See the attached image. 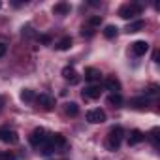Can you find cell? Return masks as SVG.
I'll return each instance as SVG.
<instances>
[{
    "instance_id": "obj_1",
    "label": "cell",
    "mask_w": 160,
    "mask_h": 160,
    "mask_svg": "<svg viewBox=\"0 0 160 160\" xmlns=\"http://www.w3.org/2000/svg\"><path fill=\"white\" fill-rule=\"evenodd\" d=\"M47 138H49V134L43 128H34L32 134H30V138H28V141H30L32 147H40V145H43L47 141Z\"/></svg>"
},
{
    "instance_id": "obj_2",
    "label": "cell",
    "mask_w": 160,
    "mask_h": 160,
    "mask_svg": "<svg viewBox=\"0 0 160 160\" xmlns=\"http://www.w3.org/2000/svg\"><path fill=\"white\" fill-rule=\"evenodd\" d=\"M141 13V6L139 4H124L121 10H119V15L122 17V19H132V17H136V15H139Z\"/></svg>"
},
{
    "instance_id": "obj_3",
    "label": "cell",
    "mask_w": 160,
    "mask_h": 160,
    "mask_svg": "<svg viewBox=\"0 0 160 160\" xmlns=\"http://www.w3.org/2000/svg\"><path fill=\"white\" fill-rule=\"evenodd\" d=\"M0 141H2V143H17L19 141V136H17L15 130L4 126V128H0Z\"/></svg>"
},
{
    "instance_id": "obj_4",
    "label": "cell",
    "mask_w": 160,
    "mask_h": 160,
    "mask_svg": "<svg viewBox=\"0 0 160 160\" xmlns=\"http://www.w3.org/2000/svg\"><path fill=\"white\" fill-rule=\"evenodd\" d=\"M87 121L91 122V124H100V122H104L106 121V111L104 109H91V111H87Z\"/></svg>"
},
{
    "instance_id": "obj_5",
    "label": "cell",
    "mask_w": 160,
    "mask_h": 160,
    "mask_svg": "<svg viewBox=\"0 0 160 160\" xmlns=\"http://www.w3.org/2000/svg\"><path fill=\"white\" fill-rule=\"evenodd\" d=\"M36 102H38V106H40L43 111H51V109L55 108V98L49 96V94H40V96L36 98Z\"/></svg>"
},
{
    "instance_id": "obj_6",
    "label": "cell",
    "mask_w": 160,
    "mask_h": 160,
    "mask_svg": "<svg viewBox=\"0 0 160 160\" xmlns=\"http://www.w3.org/2000/svg\"><path fill=\"white\" fill-rule=\"evenodd\" d=\"M130 49H132V53H134L136 57H143V55L149 51V43L143 42V40H138V42H134V43L130 45Z\"/></svg>"
},
{
    "instance_id": "obj_7",
    "label": "cell",
    "mask_w": 160,
    "mask_h": 160,
    "mask_svg": "<svg viewBox=\"0 0 160 160\" xmlns=\"http://www.w3.org/2000/svg\"><path fill=\"white\" fill-rule=\"evenodd\" d=\"M104 87L108 89V91H111V94H115V92H119L121 91V81H119V79L117 77H108L106 79V81H104Z\"/></svg>"
},
{
    "instance_id": "obj_8",
    "label": "cell",
    "mask_w": 160,
    "mask_h": 160,
    "mask_svg": "<svg viewBox=\"0 0 160 160\" xmlns=\"http://www.w3.org/2000/svg\"><path fill=\"white\" fill-rule=\"evenodd\" d=\"M62 77H64V79H68L70 83H77V81H79L77 72H75L72 66H66V68H62Z\"/></svg>"
},
{
    "instance_id": "obj_9",
    "label": "cell",
    "mask_w": 160,
    "mask_h": 160,
    "mask_svg": "<svg viewBox=\"0 0 160 160\" xmlns=\"http://www.w3.org/2000/svg\"><path fill=\"white\" fill-rule=\"evenodd\" d=\"M143 139H145V134H143L141 130H132L130 136H128V145H138V143H141Z\"/></svg>"
},
{
    "instance_id": "obj_10",
    "label": "cell",
    "mask_w": 160,
    "mask_h": 160,
    "mask_svg": "<svg viewBox=\"0 0 160 160\" xmlns=\"http://www.w3.org/2000/svg\"><path fill=\"white\" fill-rule=\"evenodd\" d=\"M130 106L136 108V109H145L149 106V98L147 96H138V98H132L130 100Z\"/></svg>"
},
{
    "instance_id": "obj_11",
    "label": "cell",
    "mask_w": 160,
    "mask_h": 160,
    "mask_svg": "<svg viewBox=\"0 0 160 160\" xmlns=\"http://www.w3.org/2000/svg\"><path fill=\"white\" fill-rule=\"evenodd\" d=\"M53 13L55 15H68L70 13V4L68 2H58L53 6Z\"/></svg>"
},
{
    "instance_id": "obj_12",
    "label": "cell",
    "mask_w": 160,
    "mask_h": 160,
    "mask_svg": "<svg viewBox=\"0 0 160 160\" xmlns=\"http://www.w3.org/2000/svg\"><path fill=\"white\" fill-rule=\"evenodd\" d=\"M100 94H102V91H100V87H96V85H91V87H87V89L83 91V96H85V98H100Z\"/></svg>"
},
{
    "instance_id": "obj_13",
    "label": "cell",
    "mask_w": 160,
    "mask_h": 160,
    "mask_svg": "<svg viewBox=\"0 0 160 160\" xmlns=\"http://www.w3.org/2000/svg\"><path fill=\"white\" fill-rule=\"evenodd\" d=\"M47 141L53 145V147H58V145H66V138L62 134H49Z\"/></svg>"
},
{
    "instance_id": "obj_14",
    "label": "cell",
    "mask_w": 160,
    "mask_h": 160,
    "mask_svg": "<svg viewBox=\"0 0 160 160\" xmlns=\"http://www.w3.org/2000/svg\"><path fill=\"white\" fill-rule=\"evenodd\" d=\"M100 77H102L100 70H96V68H87L85 79H89V81H100Z\"/></svg>"
},
{
    "instance_id": "obj_15",
    "label": "cell",
    "mask_w": 160,
    "mask_h": 160,
    "mask_svg": "<svg viewBox=\"0 0 160 160\" xmlns=\"http://www.w3.org/2000/svg\"><path fill=\"white\" fill-rule=\"evenodd\" d=\"M72 43H73L72 38H70V36H64V38H60V40L57 42V49H58V51H68V49L72 47Z\"/></svg>"
},
{
    "instance_id": "obj_16",
    "label": "cell",
    "mask_w": 160,
    "mask_h": 160,
    "mask_svg": "<svg viewBox=\"0 0 160 160\" xmlns=\"http://www.w3.org/2000/svg\"><path fill=\"white\" fill-rule=\"evenodd\" d=\"M108 104H109V106H113V108H121V106H122V96H121L119 92H115V94H109V98H108Z\"/></svg>"
},
{
    "instance_id": "obj_17",
    "label": "cell",
    "mask_w": 160,
    "mask_h": 160,
    "mask_svg": "<svg viewBox=\"0 0 160 160\" xmlns=\"http://www.w3.org/2000/svg\"><path fill=\"white\" fill-rule=\"evenodd\" d=\"M21 100H23V102H32V100H36L34 91H30V89H23V91H21Z\"/></svg>"
},
{
    "instance_id": "obj_18",
    "label": "cell",
    "mask_w": 160,
    "mask_h": 160,
    "mask_svg": "<svg viewBox=\"0 0 160 160\" xmlns=\"http://www.w3.org/2000/svg\"><path fill=\"white\" fill-rule=\"evenodd\" d=\"M77 113H79V106H77L75 102H68V104H66V115L75 117Z\"/></svg>"
},
{
    "instance_id": "obj_19",
    "label": "cell",
    "mask_w": 160,
    "mask_h": 160,
    "mask_svg": "<svg viewBox=\"0 0 160 160\" xmlns=\"http://www.w3.org/2000/svg\"><path fill=\"white\" fill-rule=\"evenodd\" d=\"M145 27V21H134V23H130L128 27H126V32H138V30H141Z\"/></svg>"
},
{
    "instance_id": "obj_20",
    "label": "cell",
    "mask_w": 160,
    "mask_h": 160,
    "mask_svg": "<svg viewBox=\"0 0 160 160\" xmlns=\"http://www.w3.org/2000/svg\"><path fill=\"white\" fill-rule=\"evenodd\" d=\"M117 30H119L117 27H113V25H108V27L104 28V36H106L108 40H111V38H115V36H117Z\"/></svg>"
},
{
    "instance_id": "obj_21",
    "label": "cell",
    "mask_w": 160,
    "mask_h": 160,
    "mask_svg": "<svg viewBox=\"0 0 160 160\" xmlns=\"http://www.w3.org/2000/svg\"><path fill=\"white\" fill-rule=\"evenodd\" d=\"M158 134H160V130H158V128H152V130H151V134H149V138H151V141H152V145H154V147H158Z\"/></svg>"
},
{
    "instance_id": "obj_22",
    "label": "cell",
    "mask_w": 160,
    "mask_h": 160,
    "mask_svg": "<svg viewBox=\"0 0 160 160\" xmlns=\"http://www.w3.org/2000/svg\"><path fill=\"white\" fill-rule=\"evenodd\" d=\"M100 23H102V17H100V15H94V17L89 19V25H91V27H98Z\"/></svg>"
},
{
    "instance_id": "obj_23",
    "label": "cell",
    "mask_w": 160,
    "mask_h": 160,
    "mask_svg": "<svg viewBox=\"0 0 160 160\" xmlns=\"http://www.w3.org/2000/svg\"><path fill=\"white\" fill-rule=\"evenodd\" d=\"M40 42L45 43V45H49V43H51V36H49V34H43V36H40Z\"/></svg>"
},
{
    "instance_id": "obj_24",
    "label": "cell",
    "mask_w": 160,
    "mask_h": 160,
    "mask_svg": "<svg viewBox=\"0 0 160 160\" xmlns=\"http://www.w3.org/2000/svg\"><path fill=\"white\" fill-rule=\"evenodd\" d=\"M158 92V85H151L147 91H145V94H156Z\"/></svg>"
},
{
    "instance_id": "obj_25",
    "label": "cell",
    "mask_w": 160,
    "mask_h": 160,
    "mask_svg": "<svg viewBox=\"0 0 160 160\" xmlns=\"http://www.w3.org/2000/svg\"><path fill=\"white\" fill-rule=\"evenodd\" d=\"M6 51H8V45H6V43H2V42H0V58H2V57L6 55Z\"/></svg>"
},
{
    "instance_id": "obj_26",
    "label": "cell",
    "mask_w": 160,
    "mask_h": 160,
    "mask_svg": "<svg viewBox=\"0 0 160 160\" xmlns=\"http://www.w3.org/2000/svg\"><path fill=\"white\" fill-rule=\"evenodd\" d=\"M25 34H27V36H32V28H30V27H25V28H23V36H25Z\"/></svg>"
},
{
    "instance_id": "obj_27",
    "label": "cell",
    "mask_w": 160,
    "mask_h": 160,
    "mask_svg": "<svg viewBox=\"0 0 160 160\" xmlns=\"http://www.w3.org/2000/svg\"><path fill=\"white\" fill-rule=\"evenodd\" d=\"M4 104H6V96H2V94H0V111L4 109Z\"/></svg>"
},
{
    "instance_id": "obj_28",
    "label": "cell",
    "mask_w": 160,
    "mask_h": 160,
    "mask_svg": "<svg viewBox=\"0 0 160 160\" xmlns=\"http://www.w3.org/2000/svg\"><path fill=\"white\" fill-rule=\"evenodd\" d=\"M152 60H154V62H158V51H154V53H152Z\"/></svg>"
},
{
    "instance_id": "obj_29",
    "label": "cell",
    "mask_w": 160,
    "mask_h": 160,
    "mask_svg": "<svg viewBox=\"0 0 160 160\" xmlns=\"http://www.w3.org/2000/svg\"><path fill=\"white\" fill-rule=\"evenodd\" d=\"M0 8H2V4H0Z\"/></svg>"
}]
</instances>
